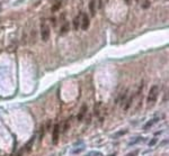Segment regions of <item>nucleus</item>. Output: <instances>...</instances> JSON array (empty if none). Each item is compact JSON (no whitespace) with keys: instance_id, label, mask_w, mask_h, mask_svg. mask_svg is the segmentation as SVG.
<instances>
[{"instance_id":"1","label":"nucleus","mask_w":169,"mask_h":156,"mask_svg":"<svg viewBox=\"0 0 169 156\" xmlns=\"http://www.w3.org/2000/svg\"><path fill=\"white\" fill-rule=\"evenodd\" d=\"M158 94H159V86L152 85L150 88V91H149L148 98H146V107L148 108H151V107L154 106L158 99Z\"/></svg>"},{"instance_id":"2","label":"nucleus","mask_w":169,"mask_h":156,"mask_svg":"<svg viewBox=\"0 0 169 156\" xmlns=\"http://www.w3.org/2000/svg\"><path fill=\"white\" fill-rule=\"evenodd\" d=\"M41 38L44 42L49 41L50 38V27L45 24H42V26H41Z\"/></svg>"},{"instance_id":"3","label":"nucleus","mask_w":169,"mask_h":156,"mask_svg":"<svg viewBox=\"0 0 169 156\" xmlns=\"http://www.w3.org/2000/svg\"><path fill=\"white\" fill-rule=\"evenodd\" d=\"M59 136H60V125H54L53 134H52V143H53V145L58 144Z\"/></svg>"},{"instance_id":"4","label":"nucleus","mask_w":169,"mask_h":156,"mask_svg":"<svg viewBox=\"0 0 169 156\" xmlns=\"http://www.w3.org/2000/svg\"><path fill=\"white\" fill-rule=\"evenodd\" d=\"M90 25V20H89V16L87 14L83 12L82 14V18H81V27H82L83 30H87L88 27Z\"/></svg>"},{"instance_id":"5","label":"nucleus","mask_w":169,"mask_h":156,"mask_svg":"<svg viewBox=\"0 0 169 156\" xmlns=\"http://www.w3.org/2000/svg\"><path fill=\"white\" fill-rule=\"evenodd\" d=\"M159 120H160V118H159V117H154V118H153V119L149 120V121L146 122L145 125H144L143 129H144V130H148V129H150L151 127H153V126H154V125L157 124V122L159 121Z\"/></svg>"},{"instance_id":"6","label":"nucleus","mask_w":169,"mask_h":156,"mask_svg":"<svg viewBox=\"0 0 169 156\" xmlns=\"http://www.w3.org/2000/svg\"><path fill=\"white\" fill-rule=\"evenodd\" d=\"M89 11L91 16L96 15V0H91L89 2Z\"/></svg>"},{"instance_id":"7","label":"nucleus","mask_w":169,"mask_h":156,"mask_svg":"<svg viewBox=\"0 0 169 156\" xmlns=\"http://www.w3.org/2000/svg\"><path fill=\"white\" fill-rule=\"evenodd\" d=\"M133 98H134V95H131V97H128V98H126V103L124 104V111H127L128 109H130V107H131V104H132V101H133Z\"/></svg>"},{"instance_id":"8","label":"nucleus","mask_w":169,"mask_h":156,"mask_svg":"<svg viewBox=\"0 0 169 156\" xmlns=\"http://www.w3.org/2000/svg\"><path fill=\"white\" fill-rule=\"evenodd\" d=\"M86 112H87V106H86V104H83L81 111L78 113V118H77V119H78L79 121H82V120H83V116H85Z\"/></svg>"},{"instance_id":"9","label":"nucleus","mask_w":169,"mask_h":156,"mask_svg":"<svg viewBox=\"0 0 169 156\" xmlns=\"http://www.w3.org/2000/svg\"><path fill=\"white\" fill-rule=\"evenodd\" d=\"M72 25H73V29L74 30H78L79 29V27H80V18H79V16H77V17H74V18H73Z\"/></svg>"},{"instance_id":"10","label":"nucleus","mask_w":169,"mask_h":156,"mask_svg":"<svg viewBox=\"0 0 169 156\" xmlns=\"http://www.w3.org/2000/svg\"><path fill=\"white\" fill-rule=\"evenodd\" d=\"M69 29H70V24L69 23H64V25L61 27V34H65Z\"/></svg>"},{"instance_id":"11","label":"nucleus","mask_w":169,"mask_h":156,"mask_svg":"<svg viewBox=\"0 0 169 156\" xmlns=\"http://www.w3.org/2000/svg\"><path fill=\"white\" fill-rule=\"evenodd\" d=\"M142 140L144 142L145 139H144V138H142V137H137V138H135V139L131 140V142H130V144H128V145H130V146H131V145H135V144H137V143L142 142Z\"/></svg>"},{"instance_id":"12","label":"nucleus","mask_w":169,"mask_h":156,"mask_svg":"<svg viewBox=\"0 0 169 156\" xmlns=\"http://www.w3.org/2000/svg\"><path fill=\"white\" fill-rule=\"evenodd\" d=\"M61 7V1H58L56 3H54L53 6H52V12H55V11H58L59 10V8Z\"/></svg>"},{"instance_id":"13","label":"nucleus","mask_w":169,"mask_h":156,"mask_svg":"<svg viewBox=\"0 0 169 156\" xmlns=\"http://www.w3.org/2000/svg\"><path fill=\"white\" fill-rule=\"evenodd\" d=\"M141 6L143 9H145V8H148L149 6H150V1H149V0H143V2H142Z\"/></svg>"},{"instance_id":"14","label":"nucleus","mask_w":169,"mask_h":156,"mask_svg":"<svg viewBox=\"0 0 169 156\" xmlns=\"http://www.w3.org/2000/svg\"><path fill=\"white\" fill-rule=\"evenodd\" d=\"M126 133V130H122V131H118V133H116V134H114L113 135V138H116V137H121L123 134H125Z\"/></svg>"},{"instance_id":"15","label":"nucleus","mask_w":169,"mask_h":156,"mask_svg":"<svg viewBox=\"0 0 169 156\" xmlns=\"http://www.w3.org/2000/svg\"><path fill=\"white\" fill-rule=\"evenodd\" d=\"M68 128H69V120H67V121H65L64 127H63V133H64V131H67Z\"/></svg>"},{"instance_id":"16","label":"nucleus","mask_w":169,"mask_h":156,"mask_svg":"<svg viewBox=\"0 0 169 156\" xmlns=\"http://www.w3.org/2000/svg\"><path fill=\"white\" fill-rule=\"evenodd\" d=\"M155 143H157V139H155V138H153L152 140H150V143H149V146H153Z\"/></svg>"},{"instance_id":"17","label":"nucleus","mask_w":169,"mask_h":156,"mask_svg":"<svg viewBox=\"0 0 169 156\" xmlns=\"http://www.w3.org/2000/svg\"><path fill=\"white\" fill-rule=\"evenodd\" d=\"M83 151V147H81V148H78V149H76V151L73 152V154H78V153H80V152H82Z\"/></svg>"},{"instance_id":"18","label":"nucleus","mask_w":169,"mask_h":156,"mask_svg":"<svg viewBox=\"0 0 169 156\" xmlns=\"http://www.w3.org/2000/svg\"><path fill=\"white\" fill-rule=\"evenodd\" d=\"M104 2H105V0H99V5H98V8H101V7H103Z\"/></svg>"},{"instance_id":"19","label":"nucleus","mask_w":169,"mask_h":156,"mask_svg":"<svg viewBox=\"0 0 169 156\" xmlns=\"http://www.w3.org/2000/svg\"><path fill=\"white\" fill-rule=\"evenodd\" d=\"M139 153V151H135V152H132V154H128V156H136V154Z\"/></svg>"},{"instance_id":"20","label":"nucleus","mask_w":169,"mask_h":156,"mask_svg":"<svg viewBox=\"0 0 169 156\" xmlns=\"http://www.w3.org/2000/svg\"><path fill=\"white\" fill-rule=\"evenodd\" d=\"M16 156H23V149L20 152H18V155H16Z\"/></svg>"},{"instance_id":"21","label":"nucleus","mask_w":169,"mask_h":156,"mask_svg":"<svg viewBox=\"0 0 169 156\" xmlns=\"http://www.w3.org/2000/svg\"><path fill=\"white\" fill-rule=\"evenodd\" d=\"M124 1H125L127 5H131V0H124Z\"/></svg>"},{"instance_id":"22","label":"nucleus","mask_w":169,"mask_h":156,"mask_svg":"<svg viewBox=\"0 0 169 156\" xmlns=\"http://www.w3.org/2000/svg\"><path fill=\"white\" fill-rule=\"evenodd\" d=\"M135 1H136V2H140V0H135Z\"/></svg>"},{"instance_id":"23","label":"nucleus","mask_w":169,"mask_h":156,"mask_svg":"<svg viewBox=\"0 0 169 156\" xmlns=\"http://www.w3.org/2000/svg\"><path fill=\"white\" fill-rule=\"evenodd\" d=\"M112 156H115V155H112Z\"/></svg>"},{"instance_id":"24","label":"nucleus","mask_w":169,"mask_h":156,"mask_svg":"<svg viewBox=\"0 0 169 156\" xmlns=\"http://www.w3.org/2000/svg\"><path fill=\"white\" fill-rule=\"evenodd\" d=\"M0 8H1V6H0Z\"/></svg>"}]
</instances>
